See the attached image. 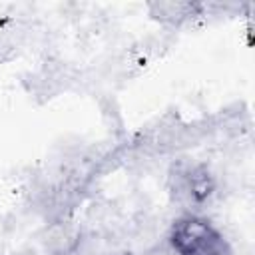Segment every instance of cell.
<instances>
[{"label":"cell","mask_w":255,"mask_h":255,"mask_svg":"<svg viewBox=\"0 0 255 255\" xmlns=\"http://www.w3.org/2000/svg\"><path fill=\"white\" fill-rule=\"evenodd\" d=\"M145 255H173V251H171V247H169V249H165V247H155V249H151V251L145 253Z\"/></svg>","instance_id":"obj_4"},{"label":"cell","mask_w":255,"mask_h":255,"mask_svg":"<svg viewBox=\"0 0 255 255\" xmlns=\"http://www.w3.org/2000/svg\"><path fill=\"white\" fill-rule=\"evenodd\" d=\"M169 247L173 255H231L223 233L197 215H183L173 223Z\"/></svg>","instance_id":"obj_1"},{"label":"cell","mask_w":255,"mask_h":255,"mask_svg":"<svg viewBox=\"0 0 255 255\" xmlns=\"http://www.w3.org/2000/svg\"><path fill=\"white\" fill-rule=\"evenodd\" d=\"M179 175H181V181H179L177 189L189 201L203 203L211 195V191H213V177H211V173H209V169L205 165H191V167L183 169Z\"/></svg>","instance_id":"obj_2"},{"label":"cell","mask_w":255,"mask_h":255,"mask_svg":"<svg viewBox=\"0 0 255 255\" xmlns=\"http://www.w3.org/2000/svg\"><path fill=\"white\" fill-rule=\"evenodd\" d=\"M201 6L195 2H155L149 4L151 16L165 22H181L189 16H193Z\"/></svg>","instance_id":"obj_3"}]
</instances>
